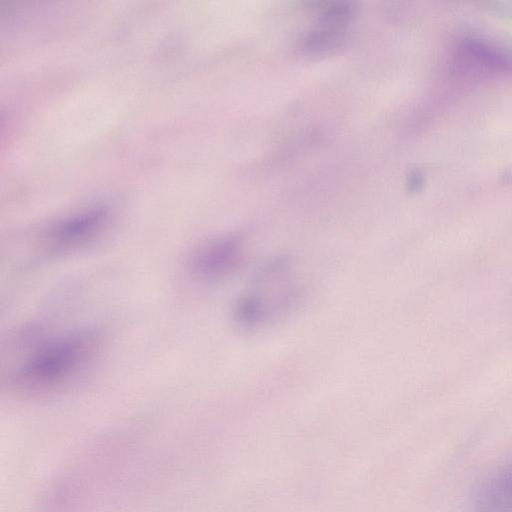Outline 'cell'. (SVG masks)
<instances>
[{
	"label": "cell",
	"mask_w": 512,
	"mask_h": 512,
	"mask_svg": "<svg viewBox=\"0 0 512 512\" xmlns=\"http://www.w3.org/2000/svg\"><path fill=\"white\" fill-rule=\"evenodd\" d=\"M93 331L57 337L33 350L11 373L10 386L27 394L56 391L75 380L93 362L100 349Z\"/></svg>",
	"instance_id": "6da1fadb"
},
{
	"label": "cell",
	"mask_w": 512,
	"mask_h": 512,
	"mask_svg": "<svg viewBox=\"0 0 512 512\" xmlns=\"http://www.w3.org/2000/svg\"><path fill=\"white\" fill-rule=\"evenodd\" d=\"M242 243L236 237H224L201 247L192 258L193 272L206 279L221 277L232 271L242 256Z\"/></svg>",
	"instance_id": "7a4b0ae2"
},
{
	"label": "cell",
	"mask_w": 512,
	"mask_h": 512,
	"mask_svg": "<svg viewBox=\"0 0 512 512\" xmlns=\"http://www.w3.org/2000/svg\"><path fill=\"white\" fill-rule=\"evenodd\" d=\"M473 512H512V463L481 480L473 496Z\"/></svg>",
	"instance_id": "3957f363"
},
{
	"label": "cell",
	"mask_w": 512,
	"mask_h": 512,
	"mask_svg": "<svg viewBox=\"0 0 512 512\" xmlns=\"http://www.w3.org/2000/svg\"><path fill=\"white\" fill-rule=\"evenodd\" d=\"M106 220V210L91 209L57 223L47 236L59 249H69L92 238L100 231Z\"/></svg>",
	"instance_id": "277c9868"
}]
</instances>
